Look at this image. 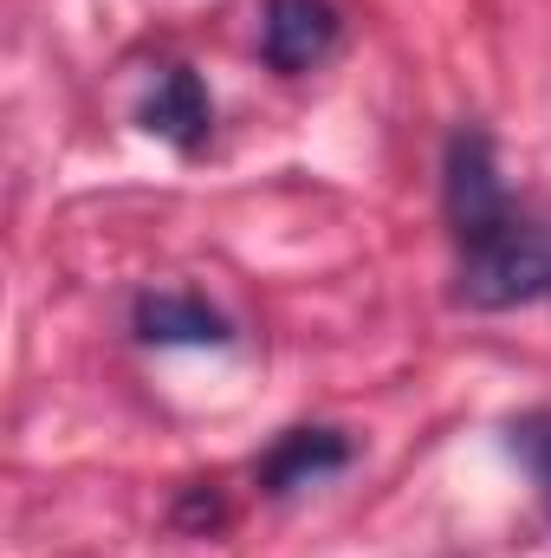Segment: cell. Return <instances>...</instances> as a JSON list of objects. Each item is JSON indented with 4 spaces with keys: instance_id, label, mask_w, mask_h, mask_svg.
I'll return each instance as SVG.
<instances>
[{
    "instance_id": "obj_3",
    "label": "cell",
    "mask_w": 551,
    "mask_h": 558,
    "mask_svg": "<svg viewBox=\"0 0 551 558\" xmlns=\"http://www.w3.org/2000/svg\"><path fill=\"white\" fill-rule=\"evenodd\" d=\"M338 46V7L331 0H267L260 13V52L273 72H311Z\"/></svg>"
},
{
    "instance_id": "obj_2",
    "label": "cell",
    "mask_w": 551,
    "mask_h": 558,
    "mask_svg": "<svg viewBox=\"0 0 551 558\" xmlns=\"http://www.w3.org/2000/svg\"><path fill=\"white\" fill-rule=\"evenodd\" d=\"M506 215H513V202L500 189L487 131H454V143H448V228H454V241L467 247L487 228H500Z\"/></svg>"
},
{
    "instance_id": "obj_5",
    "label": "cell",
    "mask_w": 551,
    "mask_h": 558,
    "mask_svg": "<svg viewBox=\"0 0 551 558\" xmlns=\"http://www.w3.org/2000/svg\"><path fill=\"white\" fill-rule=\"evenodd\" d=\"M344 461H351V441H344L338 428H292V435H279L273 454L260 461V487H267L273 500H285V494H298V487L338 474Z\"/></svg>"
},
{
    "instance_id": "obj_4",
    "label": "cell",
    "mask_w": 551,
    "mask_h": 558,
    "mask_svg": "<svg viewBox=\"0 0 551 558\" xmlns=\"http://www.w3.org/2000/svg\"><path fill=\"white\" fill-rule=\"evenodd\" d=\"M137 124L149 131V137L175 143V149H201V143H208V124H215L208 85H201L188 65H169V72H156V85L143 92Z\"/></svg>"
},
{
    "instance_id": "obj_7",
    "label": "cell",
    "mask_w": 551,
    "mask_h": 558,
    "mask_svg": "<svg viewBox=\"0 0 551 558\" xmlns=\"http://www.w3.org/2000/svg\"><path fill=\"white\" fill-rule=\"evenodd\" d=\"M513 454L526 461V474L539 481V500H546V513H551V416L546 410H532V416H519L513 428Z\"/></svg>"
},
{
    "instance_id": "obj_6",
    "label": "cell",
    "mask_w": 551,
    "mask_h": 558,
    "mask_svg": "<svg viewBox=\"0 0 551 558\" xmlns=\"http://www.w3.org/2000/svg\"><path fill=\"white\" fill-rule=\"evenodd\" d=\"M137 338L143 344H228V318L188 292H143L137 299Z\"/></svg>"
},
{
    "instance_id": "obj_1",
    "label": "cell",
    "mask_w": 551,
    "mask_h": 558,
    "mask_svg": "<svg viewBox=\"0 0 551 558\" xmlns=\"http://www.w3.org/2000/svg\"><path fill=\"white\" fill-rule=\"evenodd\" d=\"M551 292V228L506 215L500 228H487L480 241L461 247V299L480 312H506V305H532Z\"/></svg>"
}]
</instances>
